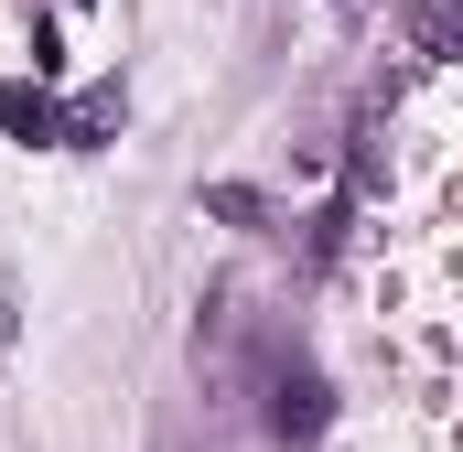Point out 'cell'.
Listing matches in <instances>:
<instances>
[{"label": "cell", "instance_id": "1", "mask_svg": "<svg viewBox=\"0 0 463 452\" xmlns=\"http://www.w3.org/2000/svg\"><path fill=\"white\" fill-rule=\"evenodd\" d=\"M259 420H269V442H280V452H313L324 431H335V388H324L302 355H280V366H269V410H259Z\"/></svg>", "mask_w": 463, "mask_h": 452}, {"label": "cell", "instance_id": "3", "mask_svg": "<svg viewBox=\"0 0 463 452\" xmlns=\"http://www.w3.org/2000/svg\"><path fill=\"white\" fill-rule=\"evenodd\" d=\"M118 129H129V87H87V98H76V108H65V151H109Z\"/></svg>", "mask_w": 463, "mask_h": 452}, {"label": "cell", "instance_id": "2", "mask_svg": "<svg viewBox=\"0 0 463 452\" xmlns=\"http://www.w3.org/2000/svg\"><path fill=\"white\" fill-rule=\"evenodd\" d=\"M0 129L33 140V151H65V108H54V87H43V76H11V87H0Z\"/></svg>", "mask_w": 463, "mask_h": 452}, {"label": "cell", "instance_id": "6", "mask_svg": "<svg viewBox=\"0 0 463 452\" xmlns=\"http://www.w3.org/2000/svg\"><path fill=\"white\" fill-rule=\"evenodd\" d=\"M76 11H87V0H76Z\"/></svg>", "mask_w": 463, "mask_h": 452}, {"label": "cell", "instance_id": "5", "mask_svg": "<svg viewBox=\"0 0 463 452\" xmlns=\"http://www.w3.org/2000/svg\"><path fill=\"white\" fill-rule=\"evenodd\" d=\"M0 334H11V269H0Z\"/></svg>", "mask_w": 463, "mask_h": 452}, {"label": "cell", "instance_id": "4", "mask_svg": "<svg viewBox=\"0 0 463 452\" xmlns=\"http://www.w3.org/2000/svg\"><path fill=\"white\" fill-rule=\"evenodd\" d=\"M205 216H227V226H269V194H248V184H205Z\"/></svg>", "mask_w": 463, "mask_h": 452}]
</instances>
